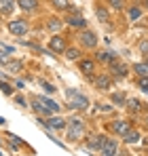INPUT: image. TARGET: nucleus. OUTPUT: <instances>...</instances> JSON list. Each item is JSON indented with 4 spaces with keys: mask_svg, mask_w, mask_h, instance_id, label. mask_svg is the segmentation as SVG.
<instances>
[{
    "mask_svg": "<svg viewBox=\"0 0 148 156\" xmlns=\"http://www.w3.org/2000/svg\"><path fill=\"white\" fill-rule=\"evenodd\" d=\"M64 57H66L68 61H80V59H83V51H78V49H74V47H68L66 53H64Z\"/></svg>",
    "mask_w": 148,
    "mask_h": 156,
    "instance_id": "obj_21",
    "label": "nucleus"
},
{
    "mask_svg": "<svg viewBox=\"0 0 148 156\" xmlns=\"http://www.w3.org/2000/svg\"><path fill=\"white\" fill-rule=\"evenodd\" d=\"M15 87H17V89H24L25 82H24V80H17V82H15Z\"/></svg>",
    "mask_w": 148,
    "mask_h": 156,
    "instance_id": "obj_36",
    "label": "nucleus"
},
{
    "mask_svg": "<svg viewBox=\"0 0 148 156\" xmlns=\"http://www.w3.org/2000/svg\"><path fill=\"white\" fill-rule=\"evenodd\" d=\"M91 82L95 84V89H99V91H108L110 84H112V76H108V74H95V76L91 78Z\"/></svg>",
    "mask_w": 148,
    "mask_h": 156,
    "instance_id": "obj_11",
    "label": "nucleus"
},
{
    "mask_svg": "<svg viewBox=\"0 0 148 156\" xmlns=\"http://www.w3.org/2000/svg\"><path fill=\"white\" fill-rule=\"evenodd\" d=\"M49 49L53 53L64 55V53H66V49H68V42H66V38H64L61 34H53V38L49 40Z\"/></svg>",
    "mask_w": 148,
    "mask_h": 156,
    "instance_id": "obj_6",
    "label": "nucleus"
},
{
    "mask_svg": "<svg viewBox=\"0 0 148 156\" xmlns=\"http://www.w3.org/2000/svg\"><path fill=\"white\" fill-rule=\"evenodd\" d=\"M15 6H17V0H0V15L2 17H11Z\"/></svg>",
    "mask_w": 148,
    "mask_h": 156,
    "instance_id": "obj_15",
    "label": "nucleus"
},
{
    "mask_svg": "<svg viewBox=\"0 0 148 156\" xmlns=\"http://www.w3.org/2000/svg\"><path fill=\"white\" fill-rule=\"evenodd\" d=\"M68 97H70V108L72 110H78V112H83V110H87L89 108V97L85 95V93H80V91H68Z\"/></svg>",
    "mask_w": 148,
    "mask_h": 156,
    "instance_id": "obj_4",
    "label": "nucleus"
},
{
    "mask_svg": "<svg viewBox=\"0 0 148 156\" xmlns=\"http://www.w3.org/2000/svg\"><path fill=\"white\" fill-rule=\"evenodd\" d=\"M138 89H140V91H144V93H148V76L138 78Z\"/></svg>",
    "mask_w": 148,
    "mask_h": 156,
    "instance_id": "obj_32",
    "label": "nucleus"
},
{
    "mask_svg": "<svg viewBox=\"0 0 148 156\" xmlns=\"http://www.w3.org/2000/svg\"><path fill=\"white\" fill-rule=\"evenodd\" d=\"M123 139H125V144H135V141H140V133H138L135 129H131Z\"/></svg>",
    "mask_w": 148,
    "mask_h": 156,
    "instance_id": "obj_28",
    "label": "nucleus"
},
{
    "mask_svg": "<svg viewBox=\"0 0 148 156\" xmlns=\"http://www.w3.org/2000/svg\"><path fill=\"white\" fill-rule=\"evenodd\" d=\"M66 26H70V27H76V30H85L87 27V19L85 17H80L78 13L76 15H70V17H66V21H64Z\"/></svg>",
    "mask_w": 148,
    "mask_h": 156,
    "instance_id": "obj_13",
    "label": "nucleus"
},
{
    "mask_svg": "<svg viewBox=\"0 0 148 156\" xmlns=\"http://www.w3.org/2000/svg\"><path fill=\"white\" fill-rule=\"evenodd\" d=\"M43 125L49 131H61V129L68 127V120H66V118H59V116H51L47 120H43Z\"/></svg>",
    "mask_w": 148,
    "mask_h": 156,
    "instance_id": "obj_10",
    "label": "nucleus"
},
{
    "mask_svg": "<svg viewBox=\"0 0 148 156\" xmlns=\"http://www.w3.org/2000/svg\"><path fill=\"white\" fill-rule=\"evenodd\" d=\"M9 72H13V74H19L21 72V68H24V61H19V59H15V61H9L6 66H4Z\"/></svg>",
    "mask_w": 148,
    "mask_h": 156,
    "instance_id": "obj_24",
    "label": "nucleus"
},
{
    "mask_svg": "<svg viewBox=\"0 0 148 156\" xmlns=\"http://www.w3.org/2000/svg\"><path fill=\"white\" fill-rule=\"evenodd\" d=\"M0 91H2L4 95H13V93H15V89H13L6 80H0Z\"/></svg>",
    "mask_w": 148,
    "mask_h": 156,
    "instance_id": "obj_31",
    "label": "nucleus"
},
{
    "mask_svg": "<svg viewBox=\"0 0 148 156\" xmlns=\"http://www.w3.org/2000/svg\"><path fill=\"white\" fill-rule=\"evenodd\" d=\"M9 55H11V53L4 51V49L0 51V66H6V63H9Z\"/></svg>",
    "mask_w": 148,
    "mask_h": 156,
    "instance_id": "obj_33",
    "label": "nucleus"
},
{
    "mask_svg": "<svg viewBox=\"0 0 148 156\" xmlns=\"http://www.w3.org/2000/svg\"><path fill=\"white\" fill-rule=\"evenodd\" d=\"M61 27H64V21H61L59 17H55V15H53V17L47 19V30H49L51 34H59V32H61Z\"/></svg>",
    "mask_w": 148,
    "mask_h": 156,
    "instance_id": "obj_18",
    "label": "nucleus"
},
{
    "mask_svg": "<svg viewBox=\"0 0 148 156\" xmlns=\"http://www.w3.org/2000/svg\"><path fill=\"white\" fill-rule=\"evenodd\" d=\"M144 125H146V127H148V114H146V118H144Z\"/></svg>",
    "mask_w": 148,
    "mask_h": 156,
    "instance_id": "obj_38",
    "label": "nucleus"
},
{
    "mask_svg": "<svg viewBox=\"0 0 148 156\" xmlns=\"http://www.w3.org/2000/svg\"><path fill=\"white\" fill-rule=\"evenodd\" d=\"M138 53L142 55V59L148 57V40H140V42H138Z\"/></svg>",
    "mask_w": 148,
    "mask_h": 156,
    "instance_id": "obj_30",
    "label": "nucleus"
},
{
    "mask_svg": "<svg viewBox=\"0 0 148 156\" xmlns=\"http://www.w3.org/2000/svg\"><path fill=\"white\" fill-rule=\"evenodd\" d=\"M15 104H17V105H24V108H25V105H28V101H25L24 95H17V97H15Z\"/></svg>",
    "mask_w": 148,
    "mask_h": 156,
    "instance_id": "obj_35",
    "label": "nucleus"
},
{
    "mask_svg": "<svg viewBox=\"0 0 148 156\" xmlns=\"http://www.w3.org/2000/svg\"><path fill=\"white\" fill-rule=\"evenodd\" d=\"M6 30H9V34H13L15 38H21L25 36L28 32H30V23H28V19H13V21H9L6 23Z\"/></svg>",
    "mask_w": 148,
    "mask_h": 156,
    "instance_id": "obj_5",
    "label": "nucleus"
},
{
    "mask_svg": "<svg viewBox=\"0 0 148 156\" xmlns=\"http://www.w3.org/2000/svg\"><path fill=\"white\" fill-rule=\"evenodd\" d=\"M117 59V55L112 51H108V53H98V61H102V63H112Z\"/></svg>",
    "mask_w": 148,
    "mask_h": 156,
    "instance_id": "obj_26",
    "label": "nucleus"
},
{
    "mask_svg": "<svg viewBox=\"0 0 148 156\" xmlns=\"http://www.w3.org/2000/svg\"><path fill=\"white\" fill-rule=\"evenodd\" d=\"M125 108H127L131 114H140V112H144V110H146V104H144V101H140V99H127Z\"/></svg>",
    "mask_w": 148,
    "mask_h": 156,
    "instance_id": "obj_17",
    "label": "nucleus"
},
{
    "mask_svg": "<svg viewBox=\"0 0 148 156\" xmlns=\"http://www.w3.org/2000/svg\"><path fill=\"white\" fill-rule=\"evenodd\" d=\"M146 154H148V150H146Z\"/></svg>",
    "mask_w": 148,
    "mask_h": 156,
    "instance_id": "obj_40",
    "label": "nucleus"
},
{
    "mask_svg": "<svg viewBox=\"0 0 148 156\" xmlns=\"http://www.w3.org/2000/svg\"><path fill=\"white\" fill-rule=\"evenodd\" d=\"M66 129H68L66 131V139H68V141H80V139L87 135V125H85L80 118H70Z\"/></svg>",
    "mask_w": 148,
    "mask_h": 156,
    "instance_id": "obj_1",
    "label": "nucleus"
},
{
    "mask_svg": "<svg viewBox=\"0 0 148 156\" xmlns=\"http://www.w3.org/2000/svg\"><path fill=\"white\" fill-rule=\"evenodd\" d=\"M38 99H40L43 104L47 105V108H49V110L53 112V114H55V112H59V104H57V101H53L51 97H38Z\"/></svg>",
    "mask_w": 148,
    "mask_h": 156,
    "instance_id": "obj_25",
    "label": "nucleus"
},
{
    "mask_svg": "<svg viewBox=\"0 0 148 156\" xmlns=\"http://www.w3.org/2000/svg\"><path fill=\"white\" fill-rule=\"evenodd\" d=\"M32 108H34V112H36V114H43V116H51V114H53V112H51V110H49L45 104H43L38 97L32 101Z\"/></svg>",
    "mask_w": 148,
    "mask_h": 156,
    "instance_id": "obj_20",
    "label": "nucleus"
},
{
    "mask_svg": "<svg viewBox=\"0 0 148 156\" xmlns=\"http://www.w3.org/2000/svg\"><path fill=\"white\" fill-rule=\"evenodd\" d=\"M78 72L87 80H91V78L95 76V61L93 59H80L78 61Z\"/></svg>",
    "mask_w": 148,
    "mask_h": 156,
    "instance_id": "obj_7",
    "label": "nucleus"
},
{
    "mask_svg": "<svg viewBox=\"0 0 148 156\" xmlns=\"http://www.w3.org/2000/svg\"><path fill=\"white\" fill-rule=\"evenodd\" d=\"M117 152H119L117 139H114V137H106V141H104L102 148H99V156H117Z\"/></svg>",
    "mask_w": 148,
    "mask_h": 156,
    "instance_id": "obj_8",
    "label": "nucleus"
},
{
    "mask_svg": "<svg viewBox=\"0 0 148 156\" xmlns=\"http://www.w3.org/2000/svg\"><path fill=\"white\" fill-rule=\"evenodd\" d=\"M78 42H80V47H83V49L93 51V49H98L99 38H98V34H95L93 30L85 27V30H80V32H78Z\"/></svg>",
    "mask_w": 148,
    "mask_h": 156,
    "instance_id": "obj_2",
    "label": "nucleus"
},
{
    "mask_svg": "<svg viewBox=\"0 0 148 156\" xmlns=\"http://www.w3.org/2000/svg\"><path fill=\"white\" fill-rule=\"evenodd\" d=\"M140 6H142L144 11H148V0H142V2H140Z\"/></svg>",
    "mask_w": 148,
    "mask_h": 156,
    "instance_id": "obj_37",
    "label": "nucleus"
},
{
    "mask_svg": "<svg viewBox=\"0 0 148 156\" xmlns=\"http://www.w3.org/2000/svg\"><path fill=\"white\" fill-rule=\"evenodd\" d=\"M40 84H43V89H45V91H47V93H55V87H53V84H51V82H47V80H43V82H40Z\"/></svg>",
    "mask_w": 148,
    "mask_h": 156,
    "instance_id": "obj_34",
    "label": "nucleus"
},
{
    "mask_svg": "<svg viewBox=\"0 0 148 156\" xmlns=\"http://www.w3.org/2000/svg\"><path fill=\"white\" fill-rule=\"evenodd\" d=\"M142 61H144V63H146V66H148V57H146V59H142Z\"/></svg>",
    "mask_w": 148,
    "mask_h": 156,
    "instance_id": "obj_39",
    "label": "nucleus"
},
{
    "mask_svg": "<svg viewBox=\"0 0 148 156\" xmlns=\"http://www.w3.org/2000/svg\"><path fill=\"white\" fill-rule=\"evenodd\" d=\"M127 19H129L131 23L140 21V19H142V6H140V4H131V6H127Z\"/></svg>",
    "mask_w": 148,
    "mask_h": 156,
    "instance_id": "obj_16",
    "label": "nucleus"
},
{
    "mask_svg": "<svg viewBox=\"0 0 148 156\" xmlns=\"http://www.w3.org/2000/svg\"><path fill=\"white\" fill-rule=\"evenodd\" d=\"M131 70H133V72H135V74H138L140 78H142V76H148V66L144 63V61H138V63H133V66H131Z\"/></svg>",
    "mask_w": 148,
    "mask_h": 156,
    "instance_id": "obj_23",
    "label": "nucleus"
},
{
    "mask_svg": "<svg viewBox=\"0 0 148 156\" xmlns=\"http://www.w3.org/2000/svg\"><path fill=\"white\" fill-rule=\"evenodd\" d=\"M104 141H106V135H104V133L91 135V139L87 141V150H89V152H99V148H102Z\"/></svg>",
    "mask_w": 148,
    "mask_h": 156,
    "instance_id": "obj_12",
    "label": "nucleus"
},
{
    "mask_svg": "<svg viewBox=\"0 0 148 156\" xmlns=\"http://www.w3.org/2000/svg\"><path fill=\"white\" fill-rule=\"evenodd\" d=\"M49 2L55 11H68V9H72V0H49Z\"/></svg>",
    "mask_w": 148,
    "mask_h": 156,
    "instance_id": "obj_22",
    "label": "nucleus"
},
{
    "mask_svg": "<svg viewBox=\"0 0 148 156\" xmlns=\"http://www.w3.org/2000/svg\"><path fill=\"white\" fill-rule=\"evenodd\" d=\"M95 17H98L99 23H108V21H110V11H108V6L95 4Z\"/></svg>",
    "mask_w": 148,
    "mask_h": 156,
    "instance_id": "obj_19",
    "label": "nucleus"
},
{
    "mask_svg": "<svg viewBox=\"0 0 148 156\" xmlns=\"http://www.w3.org/2000/svg\"><path fill=\"white\" fill-rule=\"evenodd\" d=\"M110 101H114L117 105H125L127 104V95L125 93H112L110 95Z\"/></svg>",
    "mask_w": 148,
    "mask_h": 156,
    "instance_id": "obj_27",
    "label": "nucleus"
},
{
    "mask_svg": "<svg viewBox=\"0 0 148 156\" xmlns=\"http://www.w3.org/2000/svg\"><path fill=\"white\" fill-rule=\"evenodd\" d=\"M108 6H110L112 11H119V13H121L125 9V0H108Z\"/></svg>",
    "mask_w": 148,
    "mask_h": 156,
    "instance_id": "obj_29",
    "label": "nucleus"
},
{
    "mask_svg": "<svg viewBox=\"0 0 148 156\" xmlns=\"http://www.w3.org/2000/svg\"><path fill=\"white\" fill-rule=\"evenodd\" d=\"M17 6L24 13H34L40 9V0H17Z\"/></svg>",
    "mask_w": 148,
    "mask_h": 156,
    "instance_id": "obj_14",
    "label": "nucleus"
},
{
    "mask_svg": "<svg viewBox=\"0 0 148 156\" xmlns=\"http://www.w3.org/2000/svg\"><path fill=\"white\" fill-rule=\"evenodd\" d=\"M131 129H133V122L127 120V118H119V120L108 122V131H110L112 135H117V137H125Z\"/></svg>",
    "mask_w": 148,
    "mask_h": 156,
    "instance_id": "obj_3",
    "label": "nucleus"
},
{
    "mask_svg": "<svg viewBox=\"0 0 148 156\" xmlns=\"http://www.w3.org/2000/svg\"><path fill=\"white\" fill-rule=\"evenodd\" d=\"M108 72H110L114 78H123V76L129 74V66H125V63H121L119 59H114L112 63H108Z\"/></svg>",
    "mask_w": 148,
    "mask_h": 156,
    "instance_id": "obj_9",
    "label": "nucleus"
}]
</instances>
